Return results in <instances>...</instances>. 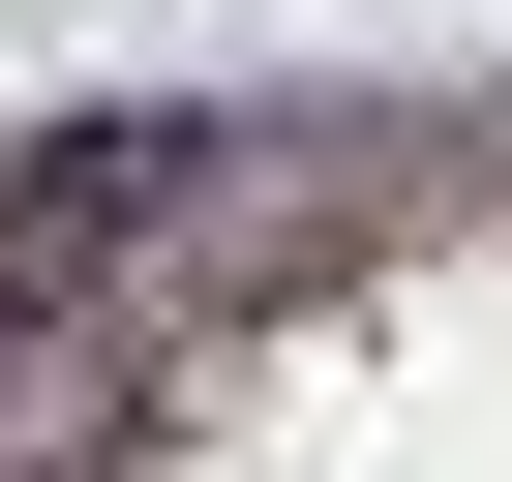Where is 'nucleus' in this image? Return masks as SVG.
I'll return each mask as SVG.
<instances>
[{"instance_id":"f257e3e1","label":"nucleus","mask_w":512,"mask_h":482,"mask_svg":"<svg viewBox=\"0 0 512 482\" xmlns=\"http://www.w3.org/2000/svg\"><path fill=\"white\" fill-rule=\"evenodd\" d=\"M181 181H211V121H61L31 181H0V332H31L61 272H121V241H151Z\"/></svg>"}]
</instances>
